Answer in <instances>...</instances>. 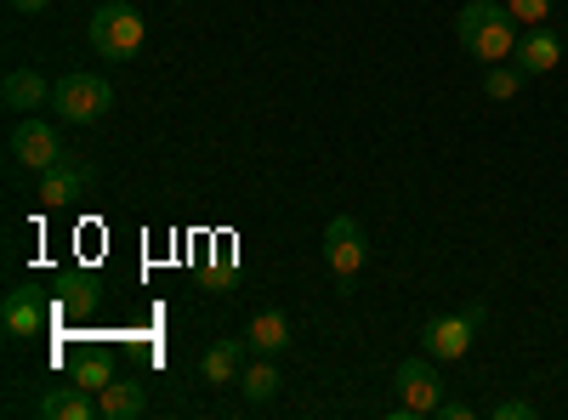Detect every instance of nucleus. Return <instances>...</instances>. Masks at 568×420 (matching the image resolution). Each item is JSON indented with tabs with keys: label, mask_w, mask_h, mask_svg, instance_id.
<instances>
[{
	"label": "nucleus",
	"mask_w": 568,
	"mask_h": 420,
	"mask_svg": "<svg viewBox=\"0 0 568 420\" xmlns=\"http://www.w3.org/2000/svg\"><path fill=\"white\" fill-rule=\"evenodd\" d=\"M517 29L524 23L506 12V0H466L460 18H455V34L466 45V58H478V63H506L517 52V40H524Z\"/></svg>",
	"instance_id": "1"
},
{
	"label": "nucleus",
	"mask_w": 568,
	"mask_h": 420,
	"mask_svg": "<svg viewBox=\"0 0 568 420\" xmlns=\"http://www.w3.org/2000/svg\"><path fill=\"white\" fill-rule=\"evenodd\" d=\"M444 403V369L438 358H404L398 363V376H393V420H426V414H438Z\"/></svg>",
	"instance_id": "2"
},
{
	"label": "nucleus",
	"mask_w": 568,
	"mask_h": 420,
	"mask_svg": "<svg viewBox=\"0 0 568 420\" xmlns=\"http://www.w3.org/2000/svg\"><path fill=\"white\" fill-rule=\"evenodd\" d=\"M142 34H149V23H142L136 7H125V0H109V7L91 12L85 23V40H91V52L109 58V63H125L142 52Z\"/></svg>",
	"instance_id": "3"
},
{
	"label": "nucleus",
	"mask_w": 568,
	"mask_h": 420,
	"mask_svg": "<svg viewBox=\"0 0 568 420\" xmlns=\"http://www.w3.org/2000/svg\"><path fill=\"white\" fill-rule=\"evenodd\" d=\"M52 109H58V120H69V125H98L109 109H114V85L103 80V74H63L58 80V91H52Z\"/></svg>",
	"instance_id": "4"
},
{
	"label": "nucleus",
	"mask_w": 568,
	"mask_h": 420,
	"mask_svg": "<svg viewBox=\"0 0 568 420\" xmlns=\"http://www.w3.org/2000/svg\"><path fill=\"white\" fill-rule=\"evenodd\" d=\"M7 154H12V165L18 171H52L58 160H63V136H58V125L52 120H40V114H18L12 120V136H7Z\"/></svg>",
	"instance_id": "5"
},
{
	"label": "nucleus",
	"mask_w": 568,
	"mask_h": 420,
	"mask_svg": "<svg viewBox=\"0 0 568 420\" xmlns=\"http://www.w3.org/2000/svg\"><path fill=\"white\" fill-rule=\"evenodd\" d=\"M324 262H329V273H336L342 285L353 290V278H358L364 262H369V239H364V222H358V216H329V227H324Z\"/></svg>",
	"instance_id": "6"
},
{
	"label": "nucleus",
	"mask_w": 568,
	"mask_h": 420,
	"mask_svg": "<svg viewBox=\"0 0 568 420\" xmlns=\"http://www.w3.org/2000/svg\"><path fill=\"white\" fill-rule=\"evenodd\" d=\"M478 324H484V307H466V313H449V318H426L420 352H426V358H438V363H455V358L471 352V336H478Z\"/></svg>",
	"instance_id": "7"
},
{
	"label": "nucleus",
	"mask_w": 568,
	"mask_h": 420,
	"mask_svg": "<svg viewBox=\"0 0 568 420\" xmlns=\"http://www.w3.org/2000/svg\"><path fill=\"white\" fill-rule=\"evenodd\" d=\"M91 182H98V171H91L85 160H74V154H63L52 171H40L34 176V199L45 205V211H63V205H74Z\"/></svg>",
	"instance_id": "8"
},
{
	"label": "nucleus",
	"mask_w": 568,
	"mask_h": 420,
	"mask_svg": "<svg viewBox=\"0 0 568 420\" xmlns=\"http://www.w3.org/2000/svg\"><path fill=\"white\" fill-rule=\"evenodd\" d=\"M45 324H52V307H45V296L34 285L7 290V301H0V330H7V341H34V336H45Z\"/></svg>",
	"instance_id": "9"
},
{
	"label": "nucleus",
	"mask_w": 568,
	"mask_h": 420,
	"mask_svg": "<svg viewBox=\"0 0 568 420\" xmlns=\"http://www.w3.org/2000/svg\"><path fill=\"white\" fill-rule=\"evenodd\" d=\"M34 414L40 420H91V414H103V409H98V392H85L80 381H58V387L40 392Z\"/></svg>",
	"instance_id": "10"
},
{
	"label": "nucleus",
	"mask_w": 568,
	"mask_h": 420,
	"mask_svg": "<svg viewBox=\"0 0 568 420\" xmlns=\"http://www.w3.org/2000/svg\"><path fill=\"white\" fill-rule=\"evenodd\" d=\"M52 80H45L40 69H12L7 74V85H0V103H7L12 114H34V109H45L52 103Z\"/></svg>",
	"instance_id": "11"
},
{
	"label": "nucleus",
	"mask_w": 568,
	"mask_h": 420,
	"mask_svg": "<svg viewBox=\"0 0 568 420\" xmlns=\"http://www.w3.org/2000/svg\"><path fill=\"white\" fill-rule=\"evenodd\" d=\"M511 58H517V69H524V74H551V69L562 63V40L540 23V29H529L524 40H517Z\"/></svg>",
	"instance_id": "12"
},
{
	"label": "nucleus",
	"mask_w": 568,
	"mask_h": 420,
	"mask_svg": "<svg viewBox=\"0 0 568 420\" xmlns=\"http://www.w3.org/2000/svg\"><path fill=\"white\" fill-rule=\"evenodd\" d=\"M245 347L251 341H216L205 358H200V376L211 381V387H233L245 376Z\"/></svg>",
	"instance_id": "13"
},
{
	"label": "nucleus",
	"mask_w": 568,
	"mask_h": 420,
	"mask_svg": "<svg viewBox=\"0 0 568 420\" xmlns=\"http://www.w3.org/2000/svg\"><path fill=\"white\" fill-rule=\"evenodd\" d=\"M251 352H262V358H278L284 347H291V318H284L278 307H262L256 318H251Z\"/></svg>",
	"instance_id": "14"
},
{
	"label": "nucleus",
	"mask_w": 568,
	"mask_h": 420,
	"mask_svg": "<svg viewBox=\"0 0 568 420\" xmlns=\"http://www.w3.org/2000/svg\"><path fill=\"white\" fill-rule=\"evenodd\" d=\"M98 409H103V420H136L142 409H149V392H142V381H109L103 392H98Z\"/></svg>",
	"instance_id": "15"
},
{
	"label": "nucleus",
	"mask_w": 568,
	"mask_h": 420,
	"mask_svg": "<svg viewBox=\"0 0 568 420\" xmlns=\"http://www.w3.org/2000/svg\"><path fill=\"white\" fill-rule=\"evenodd\" d=\"M278 369H273V358H262L256 352V363H245V376H240V392H245V403H273L278 398Z\"/></svg>",
	"instance_id": "16"
},
{
	"label": "nucleus",
	"mask_w": 568,
	"mask_h": 420,
	"mask_svg": "<svg viewBox=\"0 0 568 420\" xmlns=\"http://www.w3.org/2000/svg\"><path fill=\"white\" fill-rule=\"evenodd\" d=\"M74 381H80L85 392H103V387L114 381V358H109V352H80V358H74Z\"/></svg>",
	"instance_id": "17"
},
{
	"label": "nucleus",
	"mask_w": 568,
	"mask_h": 420,
	"mask_svg": "<svg viewBox=\"0 0 568 420\" xmlns=\"http://www.w3.org/2000/svg\"><path fill=\"white\" fill-rule=\"evenodd\" d=\"M524 80H529V74L517 69V63H511V69H506V63H489V69H484V91H489L495 103H511L517 91H524Z\"/></svg>",
	"instance_id": "18"
},
{
	"label": "nucleus",
	"mask_w": 568,
	"mask_h": 420,
	"mask_svg": "<svg viewBox=\"0 0 568 420\" xmlns=\"http://www.w3.org/2000/svg\"><path fill=\"white\" fill-rule=\"evenodd\" d=\"M63 307L69 313H91V307H98V278H63Z\"/></svg>",
	"instance_id": "19"
},
{
	"label": "nucleus",
	"mask_w": 568,
	"mask_h": 420,
	"mask_svg": "<svg viewBox=\"0 0 568 420\" xmlns=\"http://www.w3.org/2000/svg\"><path fill=\"white\" fill-rule=\"evenodd\" d=\"M506 12H511L517 23H529V29H540V23L551 18V0H506Z\"/></svg>",
	"instance_id": "20"
},
{
	"label": "nucleus",
	"mask_w": 568,
	"mask_h": 420,
	"mask_svg": "<svg viewBox=\"0 0 568 420\" xmlns=\"http://www.w3.org/2000/svg\"><path fill=\"white\" fill-rule=\"evenodd\" d=\"M489 420H535V403H529V398H500V403L489 409Z\"/></svg>",
	"instance_id": "21"
},
{
	"label": "nucleus",
	"mask_w": 568,
	"mask_h": 420,
	"mask_svg": "<svg viewBox=\"0 0 568 420\" xmlns=\"http://www.w3.org/2000/svg\"><path fill=\"white\" fill-rule=\"evenodd\" d=\"M438 414H444V420H471L478 409H471V403H460V398H444V403H438Z\"/></svg>",
	"instance_id": "22"
},
{
	"label": "nucleus",
	"mask_w": 568,
	"mask_h": 420,
	"mask_svg": "<svg viewBox=\"0 0 568 420\" xmlns=\"http://www.w3.org/2000/svg\"><path fill=\"white\" fill-rule=\"evenodd\" d=\"M12 12L18 18H34V12H45V0H12Z\"/></svg>",
	"instance_id": "23"
}]
</instances>
